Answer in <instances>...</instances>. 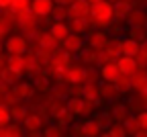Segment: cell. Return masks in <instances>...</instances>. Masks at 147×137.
Here are the masks:
<instances>
[{"label": "cell", "mask_w": 147, "mask_h": 137, "mask_svg": "<svg viewBox=\"0 0 147 137\" xmlns=\"http://www.w3.org/2000/svg\"><path fill=\"white\" fill-rule=\"evenodd\" d=\"M80 129H82V137H98L102 133V129L98 127V123L92 119V117L80 123Z\"/></svg>", "instance_id": "22"}, {"label": "cell", "mask_w": 147, "mask_h": 137, "mask_svg": "<svg viewBox=\"0 0 147 137\" xmlns=\"http://www.w3.org/2000/svg\"><path fill=\"white\" fill-rule=\"evenodd\" d=\"M145 74H147V68H145Z\"/></svg>", "instance_id": "53"}, {"label": "cell", "mask_w": 147, "mask_h": 137, "mask_svg": "<svg viewBox=\"0 0 147 137\" xmlns=\"http://www.w3.org/2000/svg\"><path fill=\"white\" fill-rule=\"evenodd\" d=\"M106 131L113 135V137H129V135H127V131H125V127H123L121 123H113Z\"/></svg>", "instance_id": "38"}, {"label": "cell", "mask_w": 147, "mask_h": 137, "mask_svg": "<svg viewBox=\"0 0 147 137\" xmlns=\"http://www.w3.org/2000/svg\"><path fill=\"white\" fill-rule=\"evenodd\" d=\"M137 123H139V129H145L147 131V111L137 113Z\"/></svg>", "instance_id": "42"}, {"label": "cell", "mask_w": 147, "mask_h": 137, "mask_svg": "<svg viewBox=\"0 0 147 137\" xmlns=\"http://www.w3.org/2000/svg\"><path fill=\"white\" fill-rule=\"evenodd\" d=\"M35 37H37V47H39V49H51V51H55L59 47V43L51 37L49 31H39Z\"/></svg>", "instance_id": "14"}, {"label": "cell", "mask_w": 147, "mask_h": 137, "mask_svg": "<svg viewBox=\"0 0 147 137\" xmlns=\"http://www.w3.org/2000/svg\"><path fill=\"white\" fill-rule=\"evenodd\" d=\"M121 125L125 127V131H127V135H129V137H133V135H135V133L139 131L137 115H133V113H131V115H127V117H125V121H123Z\"/></svg>", "instance_id": "27"}, {"label": "cell", "mask_w": 147, "mask_h": 137, "mask_svg": "<svg viewBox=\"0 0 147 137\" xmlns=\"http://www.w3.org/2000/svg\"><path fill=\"white\" fill-rule=\"evenodd\" d=\"M6 62H8V53H0V70L6 68Z\"/></svg>", "instance_id": "43"}, {"label": "cell", "mask_w": 147, "mask_h": 137, "mask_svg": "<svg viewBox=\"0 0 147 137\" xmlns=\"http://www.w3.org/2000/svg\"><path fill=\"white\" fill-rule=\"evenodd\" d=\"M119 72L125 74V76H131L135 70H137V62H135V57H129V55H119V60L115 62Z\"/></svg>", "instance_id": "16"}, {"label": "cell", "mask_w": 147, "mask_h": 137, "mask_svg": "<svg viewBox=\"0 0 147 137\" xmlns=\"http://www.w3.org/2000/svg\"><path fill=\"white\" fill-rule=\"evenodd\" d=\"M10 2H12V0H0V8H6V6H10Z\"/></svg>", "instance_id": "46"}, {"label": "cell", "mask_w": 147, "mask_h": 137, "mask_svg": "<svg viewBox=\"0 0 147 137\" xmlns=\"http://www.w3.org/2000/svg\"><path fill=\"white\" fill-rule=\"evenodd\" d=\"M27 137H43V135H41L39 131H29V135H27Z\"/></svg>", "instance_id": "47"}, {"label": "cell", "mask_w": 147, "mask_h": 137, "mask_svg": "<svg viewBox=\"0 0 147 137\" xmlns=\"http://www.w3.org/2000/svg\"><path fill=\"white\" fill-rule=\"evenodd\" d=\"M71 64H74V62H71V53H67V51H63V49H55L53 55H51V60H49V64H47V68H49V70H57V68L67 70Z\"/></svg>", "instance_id": "8"}, {"label": "cell", "mask_w": 147, "mask_h": 137, "mask_svg": "<svg viewBox=\"0 0 147 137\" xmlns=\"http://www.w3.org/2000/svg\"><path fill=\"white\" fill-rule=\"evenodd\" d=\"M127 21H129V25H131V27H143L145 21H147L145 8H131V10H129V14H127Z\"/></svg>", "instance_id": "21"}, {"label": "cell", "mask_w": 147, "mask_h": 137, "mask_svg": "<svg viewBox=\"0 0 147 137\" xmlns=\"http://www.w3.org/2000/svg\"><path fill=\"white\" fill-rule=\"evenodd\" d=\"M94 121L98 123V127H100L102 131H106V129H108L110 125H113V123H115V121H113V117H110V115H108L106 111H104V113H100L98 117H94Z\"/></svg>", "instance_id": "32"}, {"label": "cell", "mask_w": 147, "mask_h": 137, "mask_svg": "<svg viewBox=\"0 0 147 137\" xmlns=\"http://www.w3.org/2000/svg\"><path fill=\"white\" fill-rule=\"evenodd\" d=\"M53 2H55V4H63V6H67V4L74 2V0H53Z\"/></svg>", "instance_id": "44"}, {"label": "cell", "mask_w": 147, "mask_h": 137, "mask_svg": "<svg viewBox=\"0 0 147 137\" xmlns=\"http://www.w3.org/2000/svg\"><path fill=\"white\" fill-rule=\"evenodd\" d=\"M86 47V37L84 35H78V33H69L65 39H63V41H61V49L63 51H67V53H80L82 49Z\"/></svg>", "instance_id": "5"}, {"label": "cell", "mask_w": 147, "mask_h": 137, "mask_svg": "<svg viewBox=\"0 0 147 137\" xmlns=\"http://www.w3.org/2000/svg\"><path fill=\"white\" fill-rule=\"evenodd\" d=\"M0 137H27V135L18 123H10L6 127H0Z\"/></svg>", "instance_id": "25"}, {"label": "cell", "mask_w": 147, "mask_h": 137, "mask_svg": "<svg viewBox=\"0 0 147 137\" xmlns=\"http://www.w3.org/2000/svg\"><path fill=\"white\" fill-rule=\"evenodd\" d=\"M100 74L96 68H86V76H84V84H98Z\"/></svg>", "instance_id": "36"}, {"label": "cell", "mask_w": 147, "mask_h": 137, "mask_svg": "<svg viewBox=\"0 0 147 137\" xmlns=\"http://www.w3.org/2000/svg\"><path fill=\"white\" fill-rule=\"evenodd\" d=\"M37 21H39V18H37L31 10L25 12V14H18V16H16V27L23 31V37L27 39V41L39 33V23H37Z\"/></svg>", "instance_id": "2"}, {"label": "cell", "mask_w": 147, "mask_h": 137, "mask_svg": "<svg viewBox=\"0 0 147 137\" xmlns=\"http://www.w3.org/2000/svg\"><path fill=\"white\" fill-rule=\"evenodd\" d=\"M8 33H10V25L0 16V41H4V39L8 37Z\"/></svg>", "instance_id": "41"}, {"label": "cell", "mask_w": 147, "mask_h": 137, "mask_svg": "<svg viewBox=\"0 0 147 137\" xmlns=\"http://www.w3.org/2000/svg\"><path fill=\"white\" fill-rule=\"evenodd\" d=\"M41 135H43V137H65L63 129H61V127H57V125H45Z\"/></svg>", "instance_id": "33"}, {"label": "cell", "mask_w": 147, "mask_h": 137, "mask_svg": "<svg viewBox=\"0 0 147 137\" xmlns=\"http://www.w3.org/2000/svg\"><path fill=\"white\" fill-rule=\"evenodd\" d=\"M21 78H23L21 72H14V70H10V68H4L2 72H0V82H4L6 86H12V84H16V82H21Z\"/></svg>", "instance_id": "24"}, {"label": "cell", "mask_w": 147, "mask_h": 137, "mask_svg": "<svg viewBox=\"0 0 147 137\" xmlns=\"http://www.w3.org/2000/svg\"><path fill=\"white\" fill-rule=\"evenodd\" d=\"M129 39H133V41H145L147 39V33H145V29H141V27H133L131 31H129Z\"/></svg>", "instance_id": "37"}, {"label": "cell", "mask_w": 147, "mask_h": 137, "mask_svg": "<svg viewBox=\"0 0 147 137\" xmlns=\"http://www.w3.org/2000/svg\"><path fill=\"white\" fill-rule=\"evenodd\" d=\"M106 113H108L110 117H113V121H115V123H123V121H125V117H127V115H131L129 106H127L125 102H119V100L113 104V109L106 111Z\"/></svg>", "instance_id": "20"}, {"label": "cell", "mask_w": 147, "mask_h": 137, "mask_svg": "<svg viewBox=\"0 0 147 137\" xmlns=\"http://www.w3.org/2000/svg\"><path fill=\"white\" fill-rule=\"evenodd\" d=\"M12 121H10V111H8V106L6 104H0V127H6V125H10Z\"/></svg>", "instance_id": "39"}, {"label": "cell", "mask_w": 147, "mask_h": 137, "mask_svg": "<svg viewBox=\"0 0 147 137\" xmlns=\"http://www.w3.org/2000/svg\"><path fill=\"white\" fill-rule=\"evenodd\" d=\"M10 10L18 16V14H25L31 10V0H12L10 2Z\"/></svg>", "instance_id": "29"}, {"label": "cell", "mask_w": 147, "mask_h": 137, "mask_svg": "<svg viewBox=\"0 0 147 137\" xmlns=\"http://www.w3.org/2000/svg\"><path fill=\"white\" fill-rule=\"evenodd\" d=\"M10 90L14 92V96H16L18 100H31L33 96H35V92H37V90H35V84H33V82H25V80L12 84Z\"/></svg>", "instance_id": "9"}, {"label": "cell", "mask_w": 147, "mask_h": 137, "mask_svg": "<svg viewBox=\"0 0 147 137\" xmlns=\"http://www.w3.org/2000/svg\"><path fill=\"white\" fill-rule=\"evenodd\" d=\"M6 68L14 70V72H25V57L23 55H8V62H6Z\"/></svg>", "instance_id": "28"}, {"label": "cell", "mask_w": 147, "mask_h": 137, "mask_svg": "<svg viewBox=\"0 0 147 137\" xmlns=\"http://www.w3.org/2000/svg\"><path fill=\"white\" fill-rule=\"evenodd\" d=\"M45 123H47V121L43 119L41 115H37V113H29V115L25 117V121L21 123V127H23L27 133H29V131H41Z\"/></svg>", "instance_id": "12"}, {"label": "cell", "mask_w": 147, "mask_h": 137, "mask_svg": "<svg viewBox=\"0 0 147 137\" xmlns=\"http://www.w3.org/2000/svg\"><path fill=\"white\" fill-rule=\"evenodd\" d=\"M49 16H53V21H57V23H65V21H67V6L55 4Z\"/></svg>", "instance_id": "30"}, {"label": "cell", "mask_w": 147, "mask_h": 137, "mask_svg": "<svg viewBox=\"0 0 147 137\" xmlns=\"http://www.w3.org/2000/svg\"><path fill=\"white\" fill-rule=\"evenodd\" d=\"M98 62V51L90 49V47H84L80 53H78V64L84 66V68H94Z\"/></svg>", "instance_id": "15"}, {"label": "cell", "mask_w": 147, "mask_h": 137, "mask_svg": "<svg viewBox=\"0 0 147 137\" xmlns=\"http://www.w3.org/2000/svg\"><path fill=\"white\" fill-rule=\"evenodd\" d=\"M55 2L53 0H31V12L37 18H47L53 10Z\"/></svg>", "instance_id": "10"}, {"label": "cell", "mask_w": 147, "mask_h": 137, "mask_svg": "<svg viewBox=\"0 0 147 137\" xmlns=\"http://www.w3.org/2000/svg\"><path fill=\"white\" fill-rule=\"evenodd\" d=\"M143 29H145V33H147V21H145V25H143Z\"/></svg>", "instance_id": "52"}, {"label": "cell", "mask_w": 147, "mask_h": 137, "mask_svg": "<svg viewBox=\"0 0 147 137\" xmlns=\"http://www.w3.org/2000/svg\"><path fill=\"white\" fill-rule=\"evenodd\" d=\"M33 84H35V90H39V92H49V90H51L49 78H41V80H37V82H33Z\"/></svg>", "instance_id": "40"}, {"label": "cell", "mask_w": 147, "mask_h": 137, "mask_svg": "<svg viewBox=\"0 0 147 137\" xmlns=\"http://www.w3.org/2000/svg\"><path fill=\"white\" fill-rule=\"evenodd\" d=\"M90 16V4L86 0H74L71 4H67V21L74 18H88Z\"/></svg>", "instance_id": "7"}, {"label": "cell", "mask_w": 147, "mask_h": 137, "mask_svg": "<svg viewBox=\"0 0 147 137\" xmlns=\"http://www.w3.org/2000/svg\"><path fill=\"white\" fill-rule=\"evenodd\" d=\"M2 47L8 55H25L29 51V41L23 35H8L2 41Z\"/></svg>", "instance_id": "3"}, {"label": "cell", "mask_w": 147, "mask_h": 137, "mask_svg": "<svg viewBox=\"0 0 147 137\" xmlns=\"http://www.w3.org/2000/svg\"><path fill=\"white\" fill-rule=\"evenodd\" d=\"M129 10H131V4L129 2H119L115 4V18H127V14H129Z\"/></svg>", "instance_id": "35"}, {"label": "cell", "mask_w": 147, "mask_h": 137, "mask_svg": "<svg viewBox=\"0 0 147 137\" xmlns=\"http://www.w3.org/2000/svg\"><path fill=\"white\" fill-rule=\"evenodd\" d=\"M115 86L119 88V92H121V94H127V92H131V90H133V86H131V78L125 76V74H121V76L117 78Z\"/></svg>", "instance_id": "31"}, {"label": "cell", "mask_w": 147, "mask_h": 137, "mask_svg": "<svg viewBox=\"0 0 147 137\" xmlns=\"http://www.w3.org/2000/svg\"><path fill=\"white\" fill-rule=\"evenodd\" d=\"M141 51H145L147 53V39H145V41H141V47H139Z\"/></svg>", "instance_id": "48"}, {"label": "cell", "mask_w": 147, "mask_h": 137, "mask_svg": "<svg viewBox=\"0 0 147 137\" xmlns=\"http://www.w3.org/2000/svg\"><path fill=\"white\" fill-rule=\"evenodd\" d=\"M98 74H100V80H102V82H113V84L117 82V78L121 76L117 64H106V66H102V68L98 70Z\"/></svg>", "instance_id": "19"}, {"label": "cell", "mask_w": 147, "mask_h": 137, "mask_svg": "<svg viewBox=\"0 0 147 137\" xmlns=\"http://www.w3.org/2000/svg\"><path fill=\"white\" fill-rule=\"evenodd\" d=\"M133 137H147V131H145V129H139V131H137Z\"/></svg>", "instance_id": "45"}, {"label": "cell", "mask_w": 147, "mask_h": 137, "mask_svg": "<svg viewBox=\"0 0 147 137\" xmlns=\"http://www.w3.org/2000/svg\"><path fill=\"white\" fill-rule=\"evenodd\" d=\"M0 53H4V47H2V41H0Z\"/></svg>", "instance_id": "50"}, {"label": "cell", "mask_w": 147, "mask_h": 137, "mask_svg": "<svg viewBox=\"0 0 147 137\" xmlns=\"http://www.w3.org/2000/svg\"><path fill=\"white\" fill-rule=\"evenodd\" d=\"M139 47H141V43L139 41H133V39H119V53L121 55H129V57H135L137 53H139Z\"/></svg>", "instance_id": "13"}, {"label": "cell", "mask_w": 147, "mask_h": 137, "mask_svg": "<svg viewBox=\"0 0 147 137\" xmlns=\"http://www.w3.org/2000/svg\"><path fill=\"white\" fill-rule=\"evenodd\" d=\"M8 111H10V121H12V123H23L25 117L29 115L27 104H21V102H16V104L8 106Z\"/></svg>", "instance_id": "23"}, {"label": "cell", "mask_w": 147, "mask_h": 137, "mask_svg": "<svg viewBox=\"0 0 147 137\" xmlns=\"http://www.w3.org/2000/svg\"><path fill=\"white\" fill-rule=\"evenodd\" d=\"M55 121H57V127H61V129H63V127L71 125V121H74V115H71V113L65 109L63 113H59L57 117H55Z\"/></svg>", "instance_id": "34"}, {"label": "cell", "mask_w": 147, "mask_h": 137, "mask_svg": "<svg viewBox=\"0 0 147 137\" xmlns=\"http://www.w3.org/2000/svg\"><path fill=\"white\" fill-rule=\"evenodd\" d=\"M98 137H113V135H110V133H108V131H102V133H100V135H98Z\"/></svg>", "instance_id": "49"}, {"label": "cell", "mask_w": 147, "mask_h": 137, "mask_svg": "<svg viewBox=\"0 0 147 137\" xmlns=\"http://www.w3.org/2000/svg\"><path fill=\"white\" fill-rule=\"evenodd\" d=\"M84 76H86V68L80 64H71L65 74H63V84L71 86V84H84Z\"/></svg>", "instance_id": "6"}, {"label": "cell", "mask_w": 147, "mask_h": 137, "mask_svg": "<svg viewBox=\"0 0 147 137\" xmlns=\"http://www.w3.org/2000/svg\"><path fill=\"white\" fill-rule=\"evenodd\" d=\"M129 78H131V86H133L135 92H139V90L143 88V84L147 82V74H145V70H141V68H137Z\"/></svg>", "instance_id": "26"}, {"label": "cell", "mask_w": 147, "mask_h": 137, "mask_svg": "<svg viewBox=\"0 0 147 137\" xmlns=\"http://www.w3.org/2000/svg\"><path fill=\"white\" fill-rule=\"evenodd\" d=\"M86 47H90V49H94V51H102L106 45H108V33L106 31H102V29H92V31H88L86 35Z\"/></svg>", "instance_id": "4"}, {"label": "cell", "mask_w": 147, "mask_h": 137, "mask_svg": "<svg viewBox=\"0 0 147 137\" xmlns=\"http://www.w3.org/2000/svg\"><path fill=\"white\" fill-rule=\"evenodd\" d=\"M84 104H86V100L82 98V96H67V98H65V109H67L74 117H82Z\"/></svg>", "instance_id": "18"}, {"label": "cell", "mask_w": 147, "mask_h": 137, "mask_svg": "<svg viewBox=\"0 0 147 137\" xmlns=\"http://www.w3.org/2000/svg\"><path fill=\"white\" fill-rule=\"evenodd\" d=\"M98 92H100V98L106 100V102H117L121 98V92L119 88L113 84V82H102L98 84Z\"/></svg>", "instance_id": "11"}, {"label": "cell", "mask_w": 147, "mask_h": 137, "mask_svg": "<svg viewBox=\"0 0 147 137\" xmlns=\"http://www.w3.org/2000/svg\"><path fill=\"white\" fill-rule=\"evenodd\" d=\"M90 16L94 18L96 29H110L115 25V4L108 2V0H100V2L90 6Z\"/></svg>", "instance_id": "1"}, {"label": "cell", "mask_w": 147, "mask_h": 137, "mask_svg": "<svg viewBox=\"0 0 147 137\" xmlns=\"http://www.w3.org/2000/svg\"><path fill=\"white\" fill-rule=\"evenodd\" d=\"M49 33H51V37L55 39V41L61 45V41H63V39H65L71 31H69V25H67V23H57V21H53Z\"/></svg>", "instance_id": "17"}, {"label": "cell", "mask_w": 147, "mask_h": 137, "mask_svg": "<svg viewBox=\"0 0 147 137\" xmlns=\"http://www.w3.org/2000/svg\"><path fill=\"white\" fill-rule=\"evenodd\" d=\"M121 2H129V4H131V2H133V0H121Z\"/></svg>", "instance_id": "51"}]
</instances>
